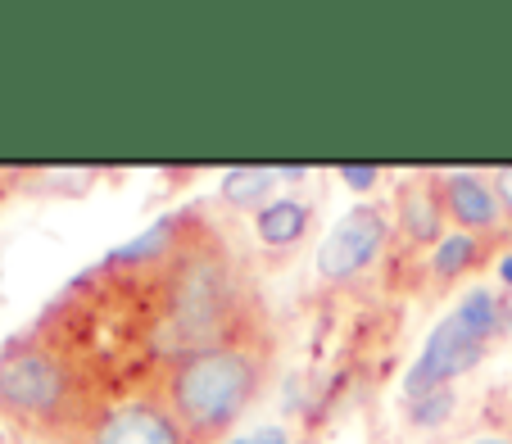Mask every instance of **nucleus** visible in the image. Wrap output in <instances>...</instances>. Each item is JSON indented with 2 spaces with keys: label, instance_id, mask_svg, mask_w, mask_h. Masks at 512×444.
<instances>
[{
  "label": "nucleus",
  "instance_id": "f257e3e1",
  "mask_svg": "<svg viewBox=\"0 0 512 444\" xmlns=\"http://www.w3.org/2000/svg\"><path fill=\"white\" fill-rule=\"evenodd\" d=\"M254 377H259V367H254L250 354H241V349H204V354H191L177 367L173 404L191 426L218 431L245 408Z\"/></svg>",
  "mask_w": 512,
  "mask_h": 444
},
{
  "label": "nucleus",
  "instance_id": "f03ea898",
  "mask_svg": "<svg viewBox=\"0 0 512 444\" xmlns=\"http://www.w3.org/2000/svg\"><path fill=\"white\" fill-rule=\"evenodd\" d=\"M476 358H481V336H476L458 313H449V318L431 331V340H426L417 367L408 372V381H404L408 395H417V390H440L449 377L467 372Z\"/></svg>",
  "mask_w": 512,
  "mask_h": 444
},
{
  "label": "nucleus",
  "instance_id": "7ed1b4c3",
  "mask_svg": "<svg viewBox=\"0 0 512 444\" xmlns=\"http://www.w3.org/2000/svg\"><path fill=\"white\" fill-rule=\"evenodd\" d=\"M64 395V377L37 349H14L0 358V399L14 413H50Z\"/></svg>",
  "mask_w": 512,
  "mask_h": 444
},
{
  "label": "nucleus",
  "instance_id": "20e7f679",
  "mask_svg": "<svg viewBox=\"0 0 512 444\" xmlns=\"http://www.w3.org/2000/svg\"><path fill=\"white\" fill-rule=\"evenodd\" d=\"M381 236H386V227H381V218L372 209H354L345 213V218L336 222V232L322 241L318 250V272L322 277H349V272H358L363 263L377 254Z\"/></svg>",
  "mask_w": 512,
  "mask_h": 444
},
{
  "label": "nucleus",
  "instance_id": "39448f33",
  "mask_svg": "<svg viewBox=\"0 0 512 444\" xmlns=\"http://www.w3.org/2000/svg\"><path fill=\"white\" fill-rule=\"evenodd\" d=\"M218 300H223V281L213 272V263L195 259L177 281V322L186 336H204L218 318Z\"/></svg>",
  "mask_w": 512,
  "mask_h": 444
},
{
  "label": "nucleus",
  "instance_id": "423d86ee",
  "mask_svg": "<svg viewBox=\"0 0 512 444\" xmlns=\"http://www.w3.org/2000/svg\"><path fill=\"white\" fill-rule=\"evenodd\" d=\"M91 444H182V435H177V426L159 408L132 404V408L109 413Z\"/></svg>",
  "mask_w": 512,
  "mask_h": 444
},
{
  "label": "nucleus",
  "instance_id": "0eeeda50",
  "mask_svg": "<svg viewBox=\"0 0 512 444\" xmlns=\"http://www.w3.org/2000/svg\"><path fill=\"white\" fill-rule=\"evenodd\" d=\"M449 204H454L458 222H472V227H490L494 222V195L476 177H454L449 182Z\"/></svg>",
  "mask_w": 512,
  "mask_h": 444
},
{
  "label": "nucleus",
  "instance_id": "6e6552de",
  "mask_svg": "<svg viewBox=\"0 0 512 444\" xmlns=\"http://www.w3.org/2000/svg\"><path fill=\"white\" fill-rule=\"evenodd\" d=\"M304 222H309V213L300 209L295 200H277L268 204V209L259 213V236L268 245H290L304 236Z\"/></svg>",
  "mask_w": 512,
  "mask_h": 444
},
{
  "label": "nucleus",
  "instance_id": "1a4fd4ad",
  "mask_svg": "<svg viewBox=\"0 0 512 444\" xmlns=\"http://www.w3.org/2000/svg\"><path fill=\"white\" fill-rule=\"evenodd\" d=\"M268 182H272L268 168H232V173L223 177V195L232 204H254V200H263Z\"/></svg>",
  "mask_w": 512,
  "mask_h": 444
},
{
  "label": "nucleus",
  "instance_id": "9d476101",
  "mask_svg": "<svg viewBox=\"0 0 512 444\" xmlns=\"http://www.w3.org/2000/svg\"><path fill=\"white\" fill-rule=\"evenodd\" d=\"M458 318L467 322V327L476 331V336H490L494 331V322H499V309H494V300H490V290H472L463 304H458Z\"/></svg>",
  "mask_w": 512,
  "mask_h": 444
},
{
  "label": "nucleus",
  "instance_id": "9b49d317",
  "mask_svg": "<svg viewBox=\"0 0 512 444\" xmlns=\"http://www.w3.org/2000/svg\"><path fill=\"white\" fill-rule=\"evenodd\" d=\"M449 404H454V399H449L445 386H440V390H426V395L413 404V417H417V422H426V426H431V422H445Z\"/></svg>",
  "mask_w": 512,
  "mask_h": 444
},
{
  "label": "nucleus",
  "instance_id": "f8f14e48",
  "mask_svg": "<svg viewBox=\"0 0 512 444\" xmlns=\"http://www.w3.org/2000/svg\"><path fill=\"white\" fill-rule=\"evenodd\" d=\"M472 241H467V236H454V241H445L440 245V254H435V268L440 272H458V268H467V263H472Z\"/></svg>",
  "mask_w": 512,
  "mask_h": 444
},
{
  "label": "nucleus",
  "instance_id": "ddd939ff",
  "mask_svg": "<svg viewBox=\"0 0 512 444\" xmlns=\"http://www.w3.org/2000/svg\"><path fill=\"white\" fill-rule=\"evenodd\" d=\"M164 236H168V222H155V232H150V236H136V241L123 245L114 259H150V254L164 245Z\"/></svg>",
  "mask_w": 512,
  "mask_h": 444
},
{
  "label": "nucleus",
  "instance_id": "4468645a",
  "mask_svg": "<svg viewBox=\"0 0 512 444\" xmlns=\"http://www.w3.org/2000/svg\"><path fill=\"white\" fill-rule=\"evenodd\" d=\"M404 209H408V218H413V236H431L435 232V209L422 200V195H413Z\"/></svg>",
  "mask_w": 512,
  "mask_h": 444
},
{
  "label": "nucleus",
  "instance_id": "2eb2a0df",
  "mask_svg": "<svg viewBox=\"0 0 512 444\" xmlns=\"http://www.w3.org/2000/svg\"><path fill=\"white\" fill-rule=\"evenodd\" d=\"M340 177H345L354 191H368V186L377 182V168L372 164H340Z\"/></svg>",
  "mask_w": 512,
  "mask_h": 444
},
{
  "label": "nucleus",
  "instance_id": "dca6fc26",
  "mask_svg": "<svg viewBox=\"0 0 512 444\" xmlns=\"http://www.w3.org/2000/svg\"><path fill=\"white\" fill-rule=\"evenodd\" d=\"M250 444H286V435L281 431H259V435H250Z\"/></svg>",
  "mask_w": 512,
  "mask_h": 444
},
{
  "label": "nucleus",
  "instance_id": "f3484780",
  "mask_svg": "<svg viewBox=\"0 0 512 444\" xmlns=\"http://www.w3.org/2000/svg\"><path fill=\"white\" fill-rule=\"evenodd\" d=\"M499 277H503V281H508V286H512V254H508V259L499 263Z\"/></svg>",
  "mask_w": 512,
  "mask_h": 444
},
{
  "label": "nucleus",
  "instance_id": "a211bd4d",
  "mask_svg": "<svg viewBox=\"0 0 512 444\" xmlns=\"http://www.w3.org/2000/svg\"><path fill=\"white\" fill-rule=\"evenodd\" d=\"M503 195H508V204H512V173H503Z\"/></svg>",
  "mask_w": 512,
  "mask_h": 444
},
{
  "label": "nucleus",
  "instance_id": "6ab92c4d",
  "mask_svg": "<svg viewBox=\"0 0 512 444\" xmlns=\"http://www.w3.org/2000/svg\"><path fill=\"white\" fill-rule=\"evenodd\" d=\"M476 444H508V440H494V435H490V440H476Z\"/></svg>",
  "mask_w": 512,
  "mask_h": 444
},
{
  "label": "nucleus",
  "instance_id": "aec40b11",
  "mask_svg": "<svg viewBox=\"0 0 512 444\" xmlns=\"http://www.w3.org/2000/svg\"><path fill=\"white\" fill-rule=\"evenodd\" d=\"M232 444H250V440H232Z\"/></svg>",
  "mask_w": 512,
  "mask_h": 444
}]
</instances>
